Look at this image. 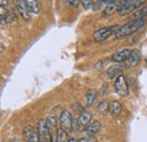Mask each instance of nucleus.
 Wrapping results in <instances>:
<instances>
[{
  "label": "nucleus",
  "instance_id": "20",
  "mask_svg": "<svg viewBox=\"0 0 147 142\" xmlns=\"http://www.w3.org/2000/svg\"><path fill=\"white\" fill-rule=\"evenodd\" d=\"M112 0H97L95 3H94V6H93V9H94V12H97V10H100V9H104L109 3H110Z\"/></svg>",
  "mask_w": 147,
  "mask_h": 142
},
{
  "label": "nucleus",
  "instance_id": "19",
  "mask_svg": "<svg viewBox=\"0 0 147 142\" xmlns=\"http://www.w3.org/2000/svg\"><path fill=\"white\" fill-rule=\"evenodd\" d=\"M97 110L102 114V115H107L108 113H110V104L105 100L101 101L98 105H97Z\"/></svg>",
  "mask_w": 147,
  "mask_h": 142
},
{
  "label": "nucleus",
  "instance_id": "26",
  "mask_svg": "<svg viewBox=\"0 0 147 142\" xmlns=\"http://www.w3.org/2000/svg\"><path fill=\"white\" fill-rule=\"evenodd\" d=\"M27 142H40V138H38V133H36L35 131L32 133V135H31V138H30V140Z\"/></svg>",
  "mask_w": 147,
  "mask_h": 142
},
{
  "label": "nucleus",
  "instance_id": "15",
  "mask_svg": "<svg viewBox=\"0 0 147 142\" xmlns=\"http://www.w3.org/2000/svg\"><path fill=\"white\" fill-rule=\"evenodd\" d=\"M79 123L82 126H87V125L90 124L91 122H92V114L90 113V111H86V110H84L83 113H82V115H79Z\"/></svg>",
  "mask_w": 147,
  "mask_h": 142
},
{
  "label": "nucleus",
  "instance_id": "16",
  "mask_svg": "<svg viewBox=\"0 0 147 142\" xmlns=\"http://www.w3.org/2000/svg\"><path fill=\"white\" fill-rule=\"evenodd\" d=\"M97 98V92L96 90L94 89H90L87 92H86V106L87 107H92L94 101L96 100Z\"/></svg>",
  "mask_w": 147,
  "mask_h": 142
},
{
  "label": "nucleus",
  "instance_id": "31",
  "mask_svg": "<svg viewBox=\"0 0 147 142\" xmlns=\"http://www.w3.org/2000/svg\"><path fill=\"white\" fill-rule=\"evenodd\" d=\"M146 63H147V55H146Z\"/></svg>",
  "mask_w": 147,
  "mask_h": 142
},
{
  "label": "nucleus",
  "instance_id": "24",
  "mask_svg": "<svg viewBox=\"0 0 147 142\" xmlns=\"http://www.w3.org/2000/svg\"><path fill=\"white\" fill-rule=\"evenodd\" d=\"M80 2L85 9H90L92 8V6H94V0H80Z\"/></svg>",
  "mask_w": 147,
  "mask_h": 142
},
{
  "label": "nucleus",
  "instance_id": "28",
  "mask_svg": "<svg viewBox=\"0 0 147 142\" xmlns=\"http://www.w3.org/2000/svg\"><path fill=\"white\" fill-rule=\"evenodd\" d=\"M73 107H74V109H75V111H76V114H78V115H82V113L84 111L83 107L80 106L79 104H75Z\"/></svg>",
  "mask_w": 147,
  "mask_h": 142
},
{
  "label": "nucleus",
  "instance_id": "18",
  "mask_svg": "<svg viewBox=\"0 0 147 142\" xmlns=\"http://www.w3.org/2000/svg\"><path fill=\"white\" fill-rule=\"evenodd\" d=\"M57 122H58V116L55 114V111H52V113L49 115V117L47 118V125H48V127L50 128V131H52L53 128H55Z\"/></svg>",
  "mask_w": 147,
  "mask_h": 142
},
{
  "label": "nucleus",
  "instance_id": "13",
  "mask_svg": "<svg viewBox=\"0 0 147 142\" xmlns=\"http://www.w3.org/2000/svg\"><path fill=\"white\" fill-rule=\"evenodd\" d=\"M121 111H122V106L119 101L114 100L110 102V114L113 117H118L121 114Z\"/></svg>",
  "mask_w": 147,
  "mask_h": 142
},
{
  "label": "nucleus",
  "instance_id": "1",
  "mask_svg": "<svg viewBox=\"0 0 147 142\" xmlns=\"http://www.w3.org/2000/svg\"><path fill=\"white\" fill-rule=\"evenodd\" d=\"M146 24V19H136V20H131L127 23L126 25L119 27V30L114 33V36L117 39H123L126 36H130L135 32H137L139 29H142L144 25Z\"/></svg>",
  "mask_w": 147,
  "mask_h": 142
},
{
  "label": "nucleus",
  "instance_id": "4",
  "mask_svg": "<svg viewBox=\"0 0 147 142\" xmlns=\"http://www.w3.org/2000/svg\"><path fill=\"white\" fill-rule=\"evenodd\" d=\"M37 133H38V138L40 142H52V135H51V131L47 125V119H38L37 122Z\"/></svg>",
  "mask_w": 147,
  "mask_h": 142
},
{
  "label": "nucleus",
  "instance_id": "14",
  "mask_svg": "<svg viewBox=\"0 0 147 142\" xmlns=\"http://www.w3.org/2000/svg\"><path fill=\"white\" fill-rule=\"evenodd\" d=\"M27 2V7L30 13L32 14H38L41 10V3L38 0H26Z\"/></svg>",
  "mask_w": 147,
  "mask_h": 142
},
{
  "label": "nucleus",
  "instance_id": "8",
  "mask_svg": "<svg viewBox=\"0 0 147 142\" xmlns=\"http://www.w3.org/2000/svg\"><path fill=\"white\" fill-rule=\"evenodd\" d=\"M131 51L132 50H130V49H123V50L117 51L115 53L112 55L111 59H112V61L118 63V64L119 63H125V61L128 60V58L130 57V55H131Z\"/></svg>",
  "mask_w": 147,
  "mask_h": 142
},
{
  "label": "nucleus",
  "instance_id": "9",
  "mask_svg": "<svg viewBox=\"0 0 147 142\" xmlns=\"http://www.w3.org/2000/svg\"><path fill=\"white\" fill-rule=\"evenodd\" d=\"M121 2H122V0H112L110 3L103 9V12H102V16H103V17H105V16H110V15H112L114 12H118V9H119Z\"/></svg>",
  "mask_w": 147,
  "mask_h": 142
},
{
  "label": "nucleus",
  "instance_id": "23",
  "mask_svg": "<svg viewBox=\"0 0 147 142\" xmlns=\"http://www.w3.org/2000/svg\"><path fill=\"white\" fill-rule=\"evenodd\" d=\"M65 2L70 7V8H77L78 7V5H79V2H80V0H65Z\"/></svg>",
  "mask_w": 147,
  "mask_h": 142
},
{
  "label": "nucleus",
  "instance_id": "7",
  "mask_svg": "<svg viewBox=\"0 0 147 142\" xmlns=\"http://www.w3.org/2000/svg\"><path fill=\"white\" fill-rule=\"evenodd\" d=\"M15 5H16L17 10L19 12V15L25 20H30L31 15H30V10H28L26 0H15Z\"/></svg>",
  "mask_w": 147,
  "mask_h": 142
},
{
  "label": "nucleus",
  "instance_id": "22",
  "mask_svg": "<svg viewBox=\"0 0 147 142\" xmlns=\"http://www.w3.org/2000/svg\"><path fill=\"white\" fill-rule=\"evenodd\" d=\"M67 138V132L63 128H58L57 130V142H63Z\"/></svg>",
  "mask_w": 147,
  "mask_h": 142
},
{
  "label": "nucleus",
  "instance_id": "3",
  "mask_svg": "<svg viewBox=\"0 0 147 142\" xmlns=\"http://www.w3.org/2000/svg\"><path fill=\"white\" fill-rule=\"evenodd\" d=\"M118 30H119L118 25H112V26H109V27H102V29H100V30L94 32L93 39H94L95 42H98V43L103 42L110 36H112L113 33H115Z\"/></svg>",
  "mask_w": 147,
  "mask_h": 142
},
{
  "label": "nucleus",
  "instance_id": "25",
  "mask_svg": "<svg viewBox=\"0 0 147 142\" xmlns=\"http://www.w3.org/2000/svg\"><path fill=\"white\" fill-rule=\"evenodd\" d=\"M77 142H97L96 141V137H91V135H87V137H84V138H80Z\"/></svg>",
  "mask_w": 147,
  "mask_h": 142
},
{
  "label": "nucleus",
  "instance_id": "2",
  "mask_svg": "<svg viewBox=\"0 0 147 142\" xmlns=\"http://www.w3.org/2000/svg\"><path fill=\"white\" fill-rule=\"evenodd\" d=\"M142 5H143V0H122L120 7L118 9V14L126 15L129 13H134L139 7H142Z\"/></svg>",
  "mask_w": 147,
  "mask_h": 142
},
{
  "label": "nucleus",
  "instance_id": "21",
  "mask_svg": "<svg viewBox=\"0 0 147 142\" xmlns=\"http://www.w3.org/2000/svg\"><path fill=\"white\" fill-rule=\"evenodd\" d=\"M33 132H34V128H33L31 125H26V126L24 127V131H23V137H24V139H25L26 141H28Z\"/></svg>",
  "mask_w": 147,
  "mask_h": 142
},
{
  "label": "nucleus",
  "instance_id": "10",
  "mask_svg": "<svg viewBox=\"0 0 147 142\" xmlns=\"http://www.w3.org/2000/svg\"><path fill=\"white\" fill-rule=\"evenodd\" d=\"M100 130H101V123L98 121L94 119L85 127L84 133H86L87 135H91V137H95L100 132Z\"/></svg>",
  "mask_w": 147,
  "mask_h": 142
},
{
  "label": "nucleus",
  "instance_id": "5",
  "mask_svg": "<svg viewBox=\"0 0 147 142\" xmlns=\"http://www.w3.org/2000/svg\"><path fill=\"white\" fill-rule=\"evenodd\" d=\"M73 115L69 110L63 109L62 113L59 115V122H60V127L63 128L66 132H69L73 130Z\"/></svg>",
  "mask_w": 147,
  "mask_h": 142
},
{
  "label": "nucleus",
  "instance_id": "6",
  "mask_svg": "<svg viewBox=\"0 0 147 142\" xmlns=\"http://www.w3.org/2000/svg\"><path fill=\"white\" fill-rule=\"evenodd\" d=\"M114 90L115 92L121 96V97H126L128 96V83H127V80L123 75H119L115 77L114 80Z\"/></svg>",
  "mask_w": 147,
  "mask_h": 142
},
{
  "label": "nucleus",
  "instance_id": "29",
  "mask_svg": "<svg viewBox=\"0 0 147 142\" xmlns=\"http://www.w3.org/2000/svg\"><path fill=\"white\" fill-rule=\"evenodd\" d=\"M8 5V0H1V8H5Z\"/></svg>",
  "mask_w": 147,
  "mask_h": 142
},
{
  "label": "nucleus",
  "instance_id": "11",
  "mask_svg": "<svg viewBox=\"0 0 147 142\" xmlns=\"http://www.w3.org/2000/svg\"><path fill=\"white\" fill-rule=\"evenodd\" d=\"M122 68H123V64L122 63H119L117 65H113V66L109 67L107 70V72H105V75H107V77L109 80H112V79H114V77H117V76L120 75L119 73L122 71Z\"/></svg>",
  "mask_w": 147,
  "mask_h": 142
},
{
  "label": "nucleus",
  "instance_id": "12",
  "mask_svg": "<svg viewBox=\"0 0 147 142\" xmlns=\"http://www.w3.org/2000/svg\"><path fill=\"white\" fill-rule=\"evenodd\" d=\"M147 17V5H145L144 7H142L140 9H137L136 12H134L130 16L131 20H136V19H145Z\"/></svg>",
  "mask_w": 147,
  "mask_h": 142
},
{
  "label": "nucleus",
  "instance_id": "27",
  "mask_svg": "<svg viewBox=\"0 0 147 142\" xmlns=\"http://www.w3.org/2000/svg\"><path fill=\"white\" fill-rule=\"evenodd\" d=\"M79 125H80V123H79V119H78V118H74V119H73V130H71V131H74V132L78 131Z\"/></svg>",
  "mask_w": 147,
  "mask_h": 142
},
{
  "label": "nucleus",
  "instance_id": "17",
  "mask_svg": "<svg viewBox=\"0 0 147 142\" xmlns=\"http://www.w3.org/2000/svg\"><path fill=\"white\" fill-rule=\"evenodd\" d=\"M139 60H140V55H139V53L137 50H132L131 55H130V57L128 58L127 61H128V64L131 67H135V66H137L139 64Z\"/></svg>",
  "mask_w": 147,
  "mask_h": 142
},
{
  "label": "nucleus",
  "instance_id": "30",
  "mask_svg": "<svg viewBox=\"0 0 147 142\" xmlns=\"http://www.w3.org/2000/svg\"><path fill=\"white\" fill-rule=\"evenodd\" d=\"M11 142H19L18 140H14V141H11Z\"/></svg>",
  "mask_w": 147,
  "mask_h": 142
}]
</instances>
